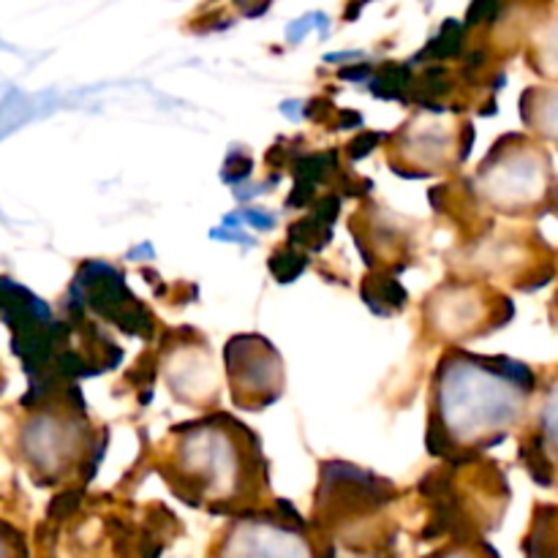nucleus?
<instances>
[{
	"instance_id": "nucleus-4",
	"label": "nucleus",
	"mask_w": 558,
	"mask_h": 558,
	"mask_svg": "<svg viewBox=\"0 0 558 558\" xmlns=\"http://www.w3.org/2000/svg\"><path fill=\"white\" fill-rule=\"evenodd\" d=\"M167 381L172 385L174 396L185 398V401H205V398L216 396V363L205 349L183 347L169 357Z\"/></svg>"
},
{
	"instance_id": "nucleus-1",
	"label": "nucleus",
	"mask_w": 558,
	"mask_h": 558,
	"mask_svg": "<svg viewBox=\"0 0 558 558\" xmlns=\"http://www.w3.org/2000/svg\"><path fill=\"white\" fill-rule=\"evenodd\" d=\"M501 371L456 363L439 374L436 414L445 423L450 439L477 441L488 430L499 428L510 417L507 396L496 387Z\"/></svg>"
},
{
	"instance_id": "nucleus-3",
	"label": "nucleus",
	"mask_w": 558,
	"mask_h": 558,
	"mask_svg": "<svg viewBox=\"0 0 558 558\" xmlns=\"http://www.w3.org/2000/svg\"><path fill=\"white\" fill-rule=\"evenodd\" d=\"M223 550L227 558H311L308 543L276 523H240Z\"/></svg>"
},
{
	"instance_id": "nucleus-6",
	"label": "nucleus",
	"mask_w": 558,
	"mask_h": 558,
	"mask_svg": "<svg viewBox=\"0 0 558 558\" xmlns=\"http://www.w3.org/2000/svg\"><path fill=\"white\" fill-rule=\"evenodd\" d=\"M456 558H461V556H456Z\"/></svg>"
},
{
	"instance_id": "nucleus-2",
	"label": "nucleus",
	"mask_w": 558,
	"mask_h": 558,
	"mask_svg": "<svg viewBox=\"0 0 558 558\" xmlns=\"http://www.w3.org/2000/svg\"><path fill=\"white\" fill-rule=\"evenodd\" d=\"M174 463L191 490L207 501L234 499L245 485V458L240 441L229 430L213 425H202L183 436Z\"/></svg>"
},
{
	"instance_id": "nucleus-5",
	"label": "nucleus",
	"mask_w": 558,
	"mask_h": 558,
	"mask_svg": "<svg viewBox=\"0 0 558 558\" xmlns=\"http://www.w3.org/2000/svg\"><path fill=\"white\" fill-rule=\"evenodd\" d=\"M9 556H11V548L5 545V539L0 537V558H9Z\"/></svg>"
}]
</instances>
